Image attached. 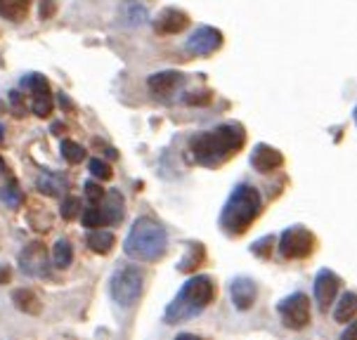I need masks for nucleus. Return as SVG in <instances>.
Returning <instances> with one entry per match:
<instances>
[{"instance_id":"obj_1","label":"nucleus","mask_w":357,"mask_h":340,"mask_svg":"<svg viewBox=\"0 0 357 340\" xmlns=\"http://www.w3.org/2000/svg\"><path fill=\"white\" fill-rule=\"evenodd\" d=\"M244 139L246 132L239 123H225L211 132L197 135L192 139L190 149L197 163H202L206 168H218L244 147Z\"/></svg>"},{"instance_id":"obj_2","label":"nucleus","mask_w":357,"mask_h":340,"mask_svg":"<svg viewBox=\"0 0 357 340\" xmlns=\"http://www.w3.org/2000/svg\"><path fill=\"white\" fill-rule=\"evenodd\" d=\"M168 246V234L159 222L152 217H137L126 236L123 251L128 258L140 263H156L163 258Z\"/></svg>"},{"instance_id":"obj_3","label":"nucleus","mask_w":357,"mask_h":340,"mask_svg":"<svg viewBox=\"0 0 357 340\" xmlns=\"http://www.w3.org/2000/svg\"><path fill=\"white\" fill-rule=\"evenodd\" d=\"M260 208H263V199H260V192L256 187L237 185L234 192L229 194L225 208H222L220 227L232 236L244 234L260 215Z\"/></svg>"},{"instance_id":"obj_4","label":"nucleus","mask_w":357,"mask_h":340,"mask_svg":"<svg viewBox=\"0 0 357 340\" xmlns=\"http://www.w3.org/2000/svg\"><path fill=\"white\" fill-rule=\"evenodd\" d=\"M213 281L211 277H192L190 281L180 288V293L173 298V302L166 307V321L168 324H180V321H187L197 314H202L208 302L213 300Z\"/></svg>"},{"instance_id":"obj_5","label":"nucleus","mask_w":357,"mask_h":340,"mask_svg":"<svg viewBox=\"0 0 357 340\" xmlns=\"http://www.w3.org/2000/svg\"><path fill=\"white\" fill-rule=\"evenodd\" d=\"M144 277L137 267H121L116 275L112 277V298L121 307L135 305V300L142 293Z\"/></svg>"},{"instance_id":"obj_6","label":"nucleus","mask_w":357,"mask_h":340,"mask_svg":"<svg viewBox=\"0 0 357 340\" xmlns=\"http://www.w3.org/2000/svg\"><path fill=\"white\" fill-rule=\"evenodd\" d=\"M277 312L284 321V326L294 331H301L310 324V300H307L305 293H294L277 305Z\"/></svg>"},{"instance_id":"obj_7","label":"nucleus","mask_w":357,"mask_h":340,"mask_svg":"<svg viewBox=\"0 0 357 340\" xmlns=\"http://www.w3.org/2000/svg\"><path fill=\"white\" fill-rule=\"evenodd\" d=\"M280 251L284 258H289V260L307 258V255L314 251V236L310 229H305V227H289L287 232L282 234Z\"/></svg>"},{"instance_id":"obj_8","label":"nucleus","mask_w":357,"mask_h":340,"mask_svg":"<svg viewBox=\"0 0 357 340\" xmlns=\"http://www.w3.org/2000/svg\"><path fill=\"white\" fill-rule=\"evenodd\" d=\"M22 88L29 90L33 97V114L38 118H47L52 114V93H50V85H47L45 76L40 74H29L22 78Z\"/></svg>"},{"instance_id":"obj_9","label":"nucleus","mask_w":357,"mask_h":340,"mask_svg":"<svg viewBox=\"0 0 357 340\" xmlns=\"http://www.w3.org/2000/svg\"><path fill=\"white\" fill-rule=\"evenodd\" d=\"M222 45V33L213 26H202L187 38V52L197 54V57H208Z\"/></svg>"},{"instance_id":"obj_10","label":"nucleus","mask_w":357,"mask_h":340,"mask_svg":"<svg viewBox=\"0 0 357 340\" xmlns=\"http://www.w3.org/2000/svg\"><path fill=\"white\" fill-rule=\"evenodd\" d=\"M20 267L29 277H47V251L43 244L33 241L20 253Z\"/></svg>"},{"instance_id":"obj_11","label":"nucleus","mask_w":357,"mask_h":340,"mask_svg":"<svg viewBox=\"0 0 357 340\" xmlns=\"http://www.w3.org/2000/svg\"><path fill=\"white\" fill-rule=\"evenodd\" d=\"M341 288V279H338L331 270H322L314 279V298H317L319 309H329L331 302L336 300V293Z\"/></svg>"},{"instance_id":"obj_12","label":"nucleus","mask_w":357,"mask_h":340,"mask_svg":"<svg viewBox=\"0 0 357 340\" xmlns=\"http://www.w3.org/2000/svg\"><path fill=\"white\" fill-rule=\"evenodd\" d=\"M187 26H190V17H187L183 10H175V8L163 10L154 22L156 33H161V36L180 33V31H185Z\"/></svg>"},{"instance_id":"obj_13","label":"nucleus","mask_w":357,"mask_h":340,"mask_svg":"<svg viewBox=\"0 0 357 340\" xmlns=\"http://www.w3.org/2000/svg\"><path fill=\"white\" fill-rule=\"evenodd\" d=\"M185 76L180 71H159V74L149 76L147 85H149V93L156 97H171L175 90L183 85Z\"/></svg>"},{"instance_id":"obj_14","label":"nucleus","mask_w":357,"mask_h":340,"mask_svg":"<svg viewBox=\"0 0 357 340\" xmlns=\"http://www.w3.org/2000/svg\"><path fill=\"white\" fill-rule=\"evenodd\" d=\"M251 166L256 168L258 173H272V170L284 166V156L275 147H268V144H256L253 151H251Z\"/></svg>"},{"instance_id":"obj_15","label":"nucleus","mask_w":357,"mask_h":340,"mask_svg":"<svg viewBox=\"0 0 357 340\" xmlns=\"http://www.w3.org/2000/svg\"><path fill=\"white\" fill-rule=\"evenodd\" d=\"M229 295H232V302L237 309H251L253 302H256L258 288L249 277H237L229 286Z\"/></svg>"},{"instance_id":"obj_16","label":"nucleus","mask_w":357,"mask_h":340,"mask_svg":"<svg viewBox=\"0 0 357 340\" xmlns=\"http://www.w3.org/2000/svg\"><path fill=\"white\" fill-rule=\"evenodd\" d=\"M102 210V217H105V224H119L123 220V212H126V201L121 196V192L112 190L105 194V199L98 203Z\"/></svg>"},{"instance_id":"obj_17","label":"nucleus","mask_w":357,"mask_h":340,"mask_svg":"<svg viewBox=\"0 0 357 340\" xmlns=\"http://www.w3.org/2000/svg\"><path fill=\"white\" fill-rule=\"evenodd\" d=\"M36 187H38V192L47 194V196H59V194H66L69 190V182L62 173H52V170H43V173L38 175V180H36Z\"/></svg>"},{"instance_id":"obj_18","label":"nucleus","mask_w":357,"mask_h":340,"mask_svg":"<svg viewBox=\"0 0 357 340\" xmlns=\"http://www.w3.org/2000/svg\"><path fill=\"white\" fill-rule=\"evenodd\" d=\"M12 302H15L17 309H22V312H26V314H40L38 295H36L33 291H29V288L15 291V293H12Z\"/></svg>"},{"instance_id":"obj_19","label":"nucleus","mask_w":357,"mask_h":340,"mask_svg":"<svg viewBox=\"0 0 357 340\" xmlns=\"http://www.w3.org/2000/svg\"><path fill=\"white\" fill-rule=\"evenodd\" d=\"M88 246H90V251H95V253H100V255H105L109 253L114 248V244H116V239H114V234L112 232H107V229H93V232L88 234Z\"/></svg>"},{"instance_id":"obj_20","label":"nucleus","mask_w":357,"mask_h":340,"mask_svg":"<svg viewBox=\"0 0 357 340\" xmlns=\"http://www.w3.org/2000/svg\"><path fill=\"white\" fill-rule=\"evenodd\" d=\"M31 0H0V17L10 22H20L26 17Z\"/></svg>"},{"instance_id":"obj_21","label":"nucleus","mask_w":357,"mask_h":340,"mask_svg":"<svg viewBox=\"0 0 357 340\" xmlns=\"http://www.w3.org/2000/svg\"><path fill=\"white\" fill-rule=\"evenodd\" d=\"M357 314V293H343V298L338 300V305L334 309V319L336 321H350Z\"/></svg>"},{"instance_id":"obj_22","label":"nucleus","mask_w":357,"mask_h":340,"mask_svg":"<svg viewBox=\"0 0 357 340\" xmlns=\"http://www.w3.org/2000/svg\"><path fill=\"white\" fill-rule=\"evenodd\" d=\"M52 263L54 267H59V270H66L71 263H74V248L66 239H59L57 244L52 248Z\"/></svg>"},{"instance_id":"obj_23","label":"nucleus","mask_w":357,"mask_h":340,"mask_svg":"<svg viewBox=\"0 0 357 340\" xmlns=\"http://www.w3.org/2000/svg\"><path fill=\"white\" fill-rule=\"evenodd\" d=\"M0 201L8 206V208H20L24 201V194H22V187L17 185V180H10L8 185L0 190Z\"/></svg>"},{"instance_id":"obj_24","label":"nucleus","mask_w":357,"mask_h":340,"mask_svg":"<svg viewBox=\"0 0 357 340\" xmlns=\"http://www.w3.org/2000/svg\"><path fill=\"white\" fill-rule=\"evenodd\" d=\"M206 260V251H204V246L202 244H192L190 246V251H187V255L183 260H180V272H192V270H197L199 265H202Z\"/></svg>"},{"instance_id":"obj_25","label":"nucleus","mask_w":357,"mask_h":340,"mask_svg":"<svg viewBox=\"0 0 357 340\" xmlns=\"http://www.w3.org/2000/svg\"><path fill=\"white\" fill-rule=\"evenodd\" d=\"M62 156L66 163H71V166H76V163H81L86 159V149L81 147V144L71 142V139H62Z\"/></svg>"},{"instance_id":"obj_26","label":"nucleus","mask_w":357,"mask_h":340,"mask_svg":"<svg viewBox=\"0 0 357 340\" xmlns=\"http://www.w3.org/2000/svg\"><path fill=\"white\" fill-rule=\"evenodd\" d=\"M81 222H83V227H88V229H100V227H107V224H105V217H102V210H100V206H98V203L90 206V208L83 210Z\"/></svg>"},{"instance_id":"obj_27","label":"nucleus","mask_w":357,"mask_h":340,"mask_svg":"<svg viewBox=\"0 0 357 340\" xmlns=\"http://www.w3.org/2000/svg\"><path fill=\"white\" fill-rule=\"evenodd\" d=\"M78 210H81V201L76 196H66L62 201V217L64 220H76L78 217Z\"/></svg>"},{"instance_id":"obj_28","label":"nucleus","mask_w":357,"mask_h":340,"mask_svg":"<svg viewBox=\"0 0 357 340\" xmlns=\"http://www.w3.org/2000/svg\"><path fill=\"white\" fill-rule=\"evenodd\" d=\"M90 173H93L98 180H112V166L105 163L102 159H93V161H90Z\"/></svg>"},{"instance_id":"obj_29","label":"nucleus","mask_w":357,"mask_h":340,"mask_svg":"<svg viewBox=\"0 0 357 340\" xmlns=\"http://www.w3.org/2000/svg\"><path fill=\"white\" fill-rule=\"evenodd\" d=\"M105 190H102V187H100V182H95V180H88L86 182V196H88V201L90 203H100L102 201V199H105Z\"/></svg>"},{"instance_id":"obj_30","label":"nucleus","mask_w":357,"mask_h":340,"mask_svg":"<svg viewBox=\"0 0 357 340\" xmlns=\"http://www.w3.org/2000/svg\"><path fill=\"white\" fill-rule=\"evenodd\" d=\"M270 248H272V236H263L260 241L251 246V251L258 255V258H268L270 255Z\"/></svg>"},{"instance_id":"obj_31","label":"nucleus","mask_w":357,"mask_h":340,"mask_svg":"<svg viewBox=\"0 0 357 340\" xmlns=\"http://www.w3.org/2000/svg\"><path fill=\"white\" fill-rule=\"evenodd\" d=\"M22 100H24V97L20 95V90H12V93H10V105H12V114H15V116H24V111H26Z\"/></svg>"},{"instance_id":"obj_32","label":"nucleus","mask_w":357,"mask_h":340,"mask_svg":"<svg viewBox=\"0 0 357 340\" xmlns=\"http://www.w3.org/2000/svg\"><path fill=\"white\" fill-rule=\"evenodd\" d=\"M185 102L187 105H195V107H199V105H208L211 102V93H190V95H185Z\"/></svg>"},{"instance_id":"obj_33","label":"nucleus","mask_w":357,"mask_h":340,"mask_svg":"<svg viewBox=\"0 0 357 340\" xmlns=\"http://www.w3.org/2000/svg\"><path fill=\"white\" fill-rule=\"evenodd\" d=\"M54 10H57L54 8V0H40V12H38L40 20H50L54 15Z\"/></svg>"},{"instance_id":"obj_34","label":"nucleus","mask_w":357,"mask_h":340,"mask_svg":"<svg viewBox=\"0 0 357 340\" xmlns=\"http://www.w3.org/2000/svg\"><path fill=\"white\" fill-rule=\"evenodd\" d=\"M341 340H357V321H353V324H350L348 329L343 331Z\"/></svg>"},{"instance_id":"obj_35","label":"nucleus","mask_w":357,"mask_h":340,"mask_svg":"<svg viewBox=\"0 0 357 340\" xmlns=\"http://www.w3.org/2000/svg\"><path fill=\"white\" fill-rule=\"evenodd\" d=\"M10 279H12L10 265H0V284H10Z\"/></svg>"},{"instance_id":"obj_36","label":"nucleus","mask_w":357,"mask_h":340,"mask_svg":"<svg viewBox=\"0 0 357 340\" xmlns=\"http://www.w3.org/2000/svg\"><path fill=\"white\" fill-rule=\"evenodd\" d=\"M178 340H202V338H197V336H192V333H180Z\"/></svg>"},{"instance_id":"obj_37","label":"nucleus","mask_w":357,"mask_h":340,"mask_svg":"<svg viewBox=\"0 0 357 340\" xmlns=\"http://www.w3.org/2000/svg\"><path fill=\"white\" fill-rule=\"evenodd\" d=\"M3 142H5V128L0 125V144H3Z\"/></svg>"},{"instance_id":"obj_38","label":"nucleus","mask_w":357,"mask_h":340,"mask_svg":"<svg viewBox=\"0 0 357 340\" xmlns=\"http://www.w3.org/2000/svg\"><path fill=\"white\" fill-rule=\"evenodd\" d=\"M3 170H5V163H3V159H0V173H3Z\"/></svg>"},{"instance_id":"obj_39","label":"nucleus","mask_w":357,"mask_h":340,"mask_svg":"<svg viewBox=\"0 0 357 340\" xmlns=\"http://www.w3.org/2000/svg\"><path fill=\"white\" fill-rule=\"evenodd\" d=\"M355 116H357V111H355Z\"/></svg>"}]
</instances>
